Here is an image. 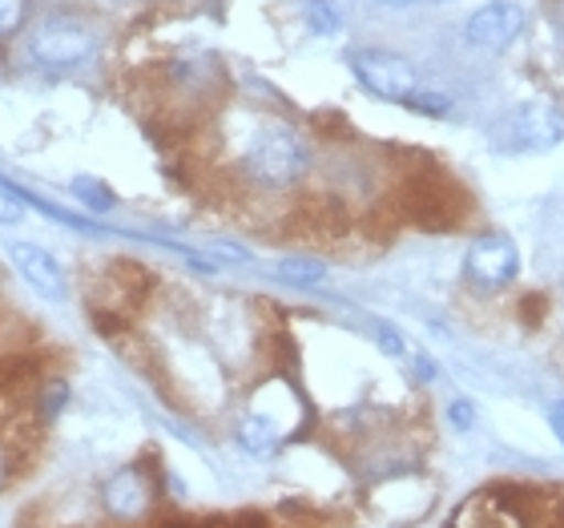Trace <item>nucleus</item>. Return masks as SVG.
<instances>
[{"instance_id": "obj_12", "label": "nucleus", "mask_w": 564, "mask_h": 528, "mask_svg": "<svg viewBox=\"0 0 564 528\" xmlns=\"http://www.w3.org/2000/svg\"><path fill=\"white\" fill-rule=\"evenodd\" d=\"M73 194H77L89 211H109V206H113V194H109L97 177H77V182H73Z\"/></svg>"}, {"instance_id": "obj_10", "label": "nucleus", "mask_w": 564, "mask_h": 528, "mask_svg": "<svg viewBox=\"0 0 564 528\" xmlns=\"http://www.w3.org/2000/svg\"><path fill=\"white\" fill-rule=\"evenodd\" d=\"M238 448L242 452H250V456H274L282 448V432H279V423L267 420V416H247V420L238 423Z\"/></svg>"}, {"instance_id": "obj_7", "label": "nucleus", "mask_w": 564, "mask_h": 528, "mask_svg": "<svg viewBox=\"0 0 564 528\" xmlns=\"http://www.w3.org/2000/svg\"><path fill=\"white\" fill-rule=\"evenodd\" d=\"M94 53V36L73 29V24H57V29H45V33L33 41V57L48 69H69L77 61H85Z\"/></svg>"}, {"instance_id": "obj_6", "label": "nucleus", "mask_w": 564, "mask_h": 528, "mask_svg": "<svg viewBox=\"0 0 564 528\" xmlns=\"http://www.w3.org/2000/svg\"><path fill=\"white\" fill-rule=\"evenodd\" d=\"M9 259H12V267H17V274H21L36 294H45L53 303L65 299V270L57 267V259H53L48 250L33 247V243H9Z\"/></svg>"}, {"instance_id": "obj_15", "label": "nucleus", "mask_w": 564, "mask_h": 528, "mask_svg": "<svg viewBox=\"0 0 564 528\" xmlns=\"http://www.w3.org/2000/svg\"><path fill=\"white\" fill-rule=\"evenodd\" d=\"M447 423H452V432H471L476 428V403L471 399H452L447 403Z\"/></svg>"}, {"instance_id": "obj_18", "label": "nucleus", "mask_w": 564, "mask_h": 528, "mask_svg": "<svg viewBox=\"0 0 564 528\" xmlns=\"http://www.w3.org/2000/svg\"><path fill=\"white\" fill-rule=\"evenodd\" d=\"M379 347L388 355H403V335L395 327H379Z\"/></svg>"}, {"instance_id": "obj_21", "label": "nucleus", "mask_w": 564, "mask_h": 528, "mask_svg": "<svg viewBox=\"0 0 564 528\" xmlns=\"http://www.w3.org/2000/svg\"><path fill=\"white\" fill-rule=\"evenodd\" d=\"M415 376H420L423 384H427V379H435V364L427 359V355H420V359H415Z\"/></svg>"}, {"instance_id": "obj_2", "label": "nucleus", "mask_w": 564, "mask_h": 528, "mask_svg": "<svg viewBox=\"0 0 564 528\" xmlns=\"http://www.w3.org/2000/svg\"><path fill=\"white\" fill-rule=\"evenodd\" d=\"M564 138V114L553 101H520L492 126V150L549 153Z\"/></svg>"}, {"instance_id": "obj_13", "label": "nucleus", "mask_w": 564, "mask_h": 528, "mask_svg": "<svg viewBox=\"0 0 564 528\" xmlns=\"http://www.w3.org/2000/svg\"><path fill=\"white\" fill-rule=\"evenodd\" d=\"M306 21H311L315 33H335L339 29V17H335L327 0H306Z\"/></svg>"}, {"instance_id": "obj_11", "label": "nucleus", "mask_w": 564, "mask_h": 528, "mask_svg": "<svg viewBox=\"0 0 564 528\" xmlns=\"http://www.w3.org/2000/svg\"><path fill=\"white\" fill-rule=\"evenodd\" d=\"M279 279L294 282V287H318V282L327 279V267L315 262V259H282Z\"/></svg>"}, {"instance_id": "obj_23", "label": "nucleus", "mask_w": 564, "mask_h": 528, "mask_svg": "<svg viewBox=\"0 0 564 528\" xmlns=\"http://www.w3.org/2000/svg\"><path fill=\"white\" fill-rule=\"evenodd\" d=\"M388 4H412V0H388Z\"/></svg>"}, {"instance_id": "obj_3", "label": "nucleus", "mask_w": 564, "mask_h": 528, "mask_svg": "<svg viewBox=\"0 0 564 528\" xmlns=\"http://www.w3.org/2000/svg\"><path fill=\"white\" fill-rule=\"evenodd\" d=\"M351 73L367 94L383 97V101H400V106H408L423 89L412 65L395 57V53H383V49H359V53H351Z\"/></svg>"}, {"instance_id": "obj_19", "label": "nucleus", "mask_w": 564, "mask_h": 528, "mask_svg": "<svg viewBox=\"0 0 564 528\" xmlns=\"http://www.w3.org/2000/svg\"><path fill=\"white\" fill-rule=\"evenodd\" d=\"M549 423H553L556 440H561V448H564V403H553V408H549Z\"/></svg>"}, {"instance_id": "obj_9", "label": "nucleus", "mask_w": 564, "mask_h": 528, "mask_svg": "<svg viewBox=\"0 0 564 528\" xmlns=\"http://www.w3.org/2000/svg\"><path fill=\"white\" fill-rule=\"evenodd\" d=\"M101 500H106V508L113 513V517L133 520V517H141V513L150 508V484H145L141 468H121L106 481V488H101Z\"/></svg>"}, {"instance_id": "obj_1", "label": "nucleus", "mask_w": 564, "mask_h": 528, "mask_svg": "<svg viewBox=\"0 0 564 528\" xmlns=\"http://www.w3.org/2000/svg\"><path fill=\"white\" fill-rule=\"evenodd\" d=\"M250 182L267 190H286L306 174V141L291 126H267L259 138L250 141L247 158H242Z\"/></svg>"}, {"instance_id": "obj_14", "label": "nucleus", "mask_w": 564, "mask_h": 528, "mask_svg": "<svg viewBox=\"0 0 564 528\" xmlns=\"http://www.w3.org/2000/svg\"><path fill=\"white\" fill-rule=\"evenodd\" d=\"M408 109H415V114H427V118H444L447 109H452V101H447L444 94H432V89H420V94L408 101Z\"/></svg>"}, {"instance_id": "obj_16", "label": "nucleus", "mask_w": 564, "mask_h": 528, "mask_svg": "<svg viewBox=\"0 0 564 528\" xmlns=\"http://www.w3.org/2000/svg\"><path fill=\"white\" fill-rule=\"evenodd\" d=\"M24 4H29V0H0V36H12L21 29Z\"/></svg>"}, {"instance_id": "obj_20", "label": "nucleus", "mask_w": 564, "mask_h": 528, "mask_svg": "<svg viewBox=\"0 0 564 528\" xmlns=\"http://www.w3.org/2000/svg\"><path fill=\"white\" fill-rule=\"evenodd\" d=\"M69 396V391H65V384H57V388L48 391V399H45V416H57L61 411V399Z\"/></svg>"}, {"instance_id": "obj_8", "label": "nucleus", "mask_w": 564, "mask_h": 528, "mask_svg": "<svg viewBox=\"0 0 564 528\" xmlns=\"http://www.w3.org/2000/svg\"><path fill=\"white\" fill-rule=\"evenodd\" d=\"M456 528H529V520L505 493H484L471 496L468 508H459Z\"/></svg>"}, {"instance_id": "obj_17", "label": "nucleus", "mask_w": 564, "mask_h": 528, "mask_svg": "<svg viewBox=\"0 0 564 528\" xmlns=\"http://www.w3.org/2000/svg\"><path fill=\"white\" fill-rule=\"evenodd\" d=\"M21 214H24L21 194L9 182H0V223H21Z\"/></svg>"}, {"instance_id": "obj_4", "label": "nucleus", "mask_w": 564, "mask_h": 528, "mask_svg": "<svg viewBox=\"0 0 564 528\" xmlns=\"http://www.w3.org/2000/svg\"><path fill=\"white\" fill-rule=\"evenodd\" d=\"M520 274V255L505 235H484L476 238L464 255V279L480 291H500Z\"/></svg>"}, {"instance_id": "obj_22", "label": "nucleus", "mask_w": 564, "mask_h": 528, "mask_svg": "<svg viewBox=\"0 0 564 528\" xmlns=\"http://www.w3.org/2000/svg\"><path fill=\"white\" fill-rule=\"evenodd\" d=\"M0 484H4V456H0Z\"/></svg>"}, {"instance_id": "obj_5", "label": "nucleus", "mask_w": 564, "mask_h": 528, "mask_svg": "<svg viewBox=\"0 0 564 528\" xmlns=\"http://www.w3.org/2000/svg\"><path fill=\"white\" fill-rule=\"evenodd\" d=\"M520 29H524V12L512 0H492L468 21V41L476 49H505L517 41Z\"/></svg>"}]
</instances>
